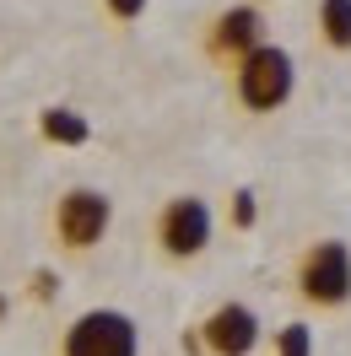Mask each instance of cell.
<instances>
[{"label":"cell","instance_id":"obj_6","mask_svg":"<svg viewBox=\"0 0 351 356\" xmlns=\"http://www.w3.org/2000/svg\"><path fill=\"white\" fill-rule=\"evenodd\" d=\"M189 351H205V356H254L260 346V313L249 302H221L200 318V330L184 340Z\"/></svg>","mask_w":351,"mask_h":356},{"label":"cell","instance_id":"obj_7","mask_svg":"<svg viewBox=\"0 0 351 356\" xmlns=\"http://www.w3.org/2000/svg\"><path fill=\"white\" fill-rule=\"evenodd\" d=\"M265 44V17H260V0H243V6H227V11H217V22H211V33H205V54L211 60H221V65L233 70L249 54V49Z\"/></svg>","mask_w":351,"mask_h":356},{"label":"cell","instance_id":"obj_13","mask_svg":"<svg viewBox=\"0 0 351 356\" xmlns=\"http://www.w3.org/2000/svg\"><path fill=\"white\" fill-rule=\"evenodd\" d=\"M54 297V270H38L33 275V302H49Z\"/></svg>","mask_w":351,"mask_h":356},{"label":"cell","instance_id":"obj_9","mask_svg":"<svg viewBox=\"0 0 351 356\" xmlns=\"http://www.w3.org/2000/svg\"><path fill=\"white\" fill-rule=\"evenodd\" d=\"M319 38L335 54L351 49V0H319Z\"/></svg>","mask_w":351,"mask_h":356},{"label":"cell","instance_id":"obj_5","mask_svg":"<svg viewBox=\"0 0 351 356\" xmlns=\"http://www.w3.org/2000/svg\"><path fill=\"white\" fill-rule=\"evenodd\" d=\"M157 248L168 254V259H200L205 248H211V232H217V222H211V205L200 200V195H173V200L157 211Z\"/></svg>","mask_w":351,"mask_h":356},{"label":"cell","instance_id":"obj_2","mask_svg":"<svg viewBox=\"0 0 351 356\" xmlns=\"http://www.w3.org/2000/svg\"><path fill=\"white\" fill-rule=\"evenodd\" d=\"M292 281H297V297H303L308 308H346L351 302V243L341 238H319V243H308L297 254V270H292Z\"/></svg>","mask_w":351,"mask_h":356},{"label":"cell","instance_id":"obj_10","mask_svg":"<svg viewBox=\"0 0 351 356\" xmlns=\"http://www.w3.org/2000/svg\"><path fill=\"white\" fill-rule=\"evenodd\" d=\"M276 356H313V330L303 318H292V324L276 330Z\"/></svg>","mask_w":351,"mask_h":356},{"label":"cell","instance_id":"obj_3","mask_svg":"<svg viewBox=\"0 0 351 356\" xmlns=\"http://www.w3.org/2000/svg\"><path fill=\"white\" fill-rule=\"evenodd\" d=\"M60 356H141V330L119 308H87L65 324Z\"/></svg>","mask_w":351,"mask_h":356},{"label":"cell","instance_id":"obj_8","mask_svg":"<svg viewBox=\"0 0 351 356\" xmlns=\"http://www.w3.org/2000/svg\"><path fill=\"white\" fill-rule=\"evenodd\" d=\"M38 135L49 146H87L92 124H87V113H76V108H44L38 113Z\"/></svg>","mask_w":351,"mask_h":356},{"label":"cell","instance_id":"obj_11","mask_svg":"<svg viewBox=\"0 0 351 356\" xmlns=\"http://www.w3.org/2000/svg\"><path fill=\"white\" fill-rule=\"evenodd\" d=\"M254 216H260L254 189H238V195H233V227H254Z\"/></svg>","mask_w":351,"mask_h":356},{"label":"cell","instance_id":"obj_12","mask_svg":"<svg viewBox=\"0 0 351 356\" xmlns=\"http://www.w3.org/2000/svg\"><path fill=\"white\" fill-rule=\"evenodd\" d=\"M109 6L114 22H135V17H146V0H103Z\"/></svg>","mask_w":351,"mask_h":356},{"label":"cell","instance_id":"obj_1","mask_svg":"<svg viewBox=\"0 0 351 356\" xmlns=\"http://www.w3.org/2000/svg\"><path fill=\"white\" fill-rule=\"evenodd\" d=\"M297 92V60L281 44L265 38L260 49H249L238 65H233V97L249 113H276L286 108V97Z\"/></svg>","mask_w":351,"mask_h":356},{"label":"cell","instance_id":"obj_4","mask_svg":"<svg viewBox=\"0 0 351 356\" xmlns=\"http://www.w3.org/2000/svg\"><path fill=\"white\" fill-rule=\"evenodd\" d=\"M109 227H114V200L103 189H92V184H76V189H65L54 200V238L70 254H92L109 238Z\"/></svg>","mask_w":351,"mask_h":356}]
</instances>
